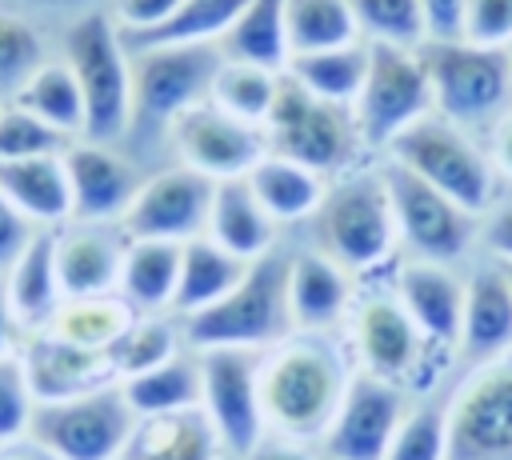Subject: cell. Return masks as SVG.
<instances>
[{"instance_id":"6da1fadb","label":"cell","mask_w":512,"mask_h":460,"mask_svg":"<svg viewBox=\"0 0 512 460\" xmlns=\"http://www.w3.org/2000/svg\"><path fill=\"white\" fill-rule=\"evenodd\" d=\"M348 364L328 332H292L260 352V408L276 436L324 440L348 392Z\"/></svg>"},{"instance_id":"44dd1931","label":"cell","mask_w":512,"mask_h":460,"mask_svg":"<svg viewBox=\"0 0 512 460\" xmlns=\"http://www.w3.org/2000/svg\"><path fill=\"white\" fill-rule=\"evenodd\" d=\"M20 356H24V372H28V384H32L36 404L72 400V396H84V392L120 384L116 364H112L108 352H96V348H80L72 340H60L48 328L44 332H32V340L20 348Z\"/></svg>"},{"instance_id":"4316f807","label":"cell","mask_w":512,"mask_h":460,"mask_svg":"<svg viewBox=\"0 0 512 460\" xmlns=\"http://www.w3.org/2000/svg\"><path fill=\"white\" fill-rule=\"evenodd\" d=\"M0 188L36 228H60L72 220V188H68L64 152L4 160L0 164Z\"/></svg>"},{"instance_id":"d6a6232c","label":"cell","mask_w":512,"mask_h":460,"mask_svg":"<svg viewBox=\"0 0 512 460\" xmlns=\"http://www.w3.org/2000/svg\"><path fill=\"white\" fill-rule=\"evenodd\" d=\"M296 84H304L312 96H324L332 104H356L364 76H368V44H340V48H320V52H300L284 68Z\"/></svg>"},{"instance_id":"8d00e7d4","label":"cell","mask_w":512,"mask_h":460,"mask_svg":"<svg viewBox=\"0 0 512 460\" xmlns=\"http://www.w3.org/2000/svg\"><path fill=\"white\" fill-rule=\"evenodd\" d=\"M284 24H288L292 56L360 40L348 0H284Z\"/></svg>"},{"instance_id":"74e56055","label":"cell","mask_w":512,"mask_h":460,"mask_svg":"<svg viewBox=\"0 0 512 460\" xmlns=\"http://www.w3.org/2000/svg\"><path fill=\"white\" fill-rule=\"evenodd\" d=\"M180 340H184L180 320L172 324L164 312H140V316L128 324V332L108 348V356H112V364H116V376L128 380V376H140V372H148V368L172 360L176 352H184Z\"/></svg>"},{"instance_id":"91938a15","label":"cell","mask_w":512,"mask_h":460,"mask_svg":"<svg viewBox=\"0 0 512 460\" xmlns=\"http://www.w3.org/2000/svg\"><path fill=\"white\" fill-rule=\"evenodd\" d=\"M324 460H328V456H324Z\"/></svg>"},{"instance_id":"d6986e66","label":"cell","mask_w":512,"mask_h":460,"mask_svg":"<svg viewBox=\"0 0 512 460\" xmlns=\"http://www.w3.org/2000/svg\"><path fill=\"white\" fill-rule=\"evenodd\" d=\"M124 252H128V236L120 224H96V220L60 224L56 228V272H60L64 300L120 292Z\"/></svg>"},{"instance_id":"7bdbcfd3","label":"cell","mask_w":512,"mask_h":460,"mask_svg":"<svg viewBox=\"0 0 512 460\" xmlns=\"http://www.w3.org/2000/svg\"><path fill=\"white\" fill-rule=\"evenodd\" d=\"M384 460H448V408L428 400L408 408Z\"/></svg>"},{"instance_id":"484cf974","label":"cell","mask_w":512,"mask_h":460,"mask_svg":"<svg viewBox=\"0 0 512 460\" xmlns=\"http://www.w3.org/2000/svg\"><path fill=\"white\" fill-rule=\"evenodd\" d=\"M224 440L204 408L140 416L120 460H220Z\"/></svg>"},{"instance_id":"ffe728a7","label":"cell","mask_w":512,"mask_h":460,"mask_svg":"<svg viewBox=\"0 0 512 460\" xmlns=\"http://www.w3.org/2000/svg\"><path fill=\"white\" fill-rule=\"evenodd\" d=\"M392 296L404 304L412 324L424 332L428 344L440 352H452L460 344V320H464V276H456L452 264L436 260H404L392 272Z\"/></svg>"},{"instance_id":"60d3db41","label":"cell","mask_w":512,"mask_h":460,"mask_svg":"<svg viewBox=\"0 0 512 460\" xmlns=\"http://www.w3.org/2000/svg\"><path fill=\"white\" fill-rule=\"evenodd\" d=\"M44 60H48V52H44L40 32L24 16L0 8V100H12L20 92V84Z\"/></svg>"},{"instance_id":"30bf717a","label":"cell","mask_w":512,"mask_h":460,"mask_svg":"<svg viewBox=\"0 0 512 460\" xmlns=\"http://www.w3.org/2000/svg\"><path fill=\"white\" fill-rule=\"evenodd\" d=\"M360 136L368 148L388 152V144L432 112V80L420 48L368 44V76L352 104Z\"/></svg>"},{"instance_id":"f546056e","label":"cell","mask_w":512,"mask_h":460,"mask_svg":"<svg viewBox=\"0 0 512 460\" xmlns=\"http://www.w3.org/2000/svg\"><path fill=\"white\" fill-rule=\"evenodd\" d=\"M248 184L256 192V200L264 204V212L276 220V224H296V220H312V212L320 208L324 200V188L328 180L296 160H284V156H264L252 172H248Z\"/></svg>"},{"instance_id":"e0dca14e","label":"cell","mask_w":512,"mask_h":460,"mask_svg":"<svg viewBox=\"0 0 512 460\" xmlns=\"http://www.w3.org/2000/svg\"><path fill=\"white\" fill-rule=\"evenodd\" d=\"M404 416H408L404 388L360 368L348 380V392L340 400L332 428L324 432V456L328 460H384Z\"/></svg>"},{"instance_id":"8992f818","label":"cell","mask_w":512,"mask_h":460,"mask_svg":"<svg viewBox=\"0 0 512 460\" xmlns=\"http://www.w3.org/2000/svg\"><path fill=\"white\" fill-rule=\"evenodd\" d=\"M388 160L408 168L412 176L428 180L468 212H484L496 196V164L488 156V144L476 140V132L452 124L440 112L420 116L412 128H404L388 144Z\"/></svg>"},{"instance_id":"db71d44e","label":"cell","mask_w":512,"mask_h":460,"mask_svg":"<svg viewBox=\"0 0 512 460\" xmlns=\"http://www.w3.org/2000/svg\"><path fill=\"white\" fill-rule=\"evenodd\" d=\"M16 336H20V324L8 308V296H4V284H0V356L16 352Z\"/></svg>"},{"instance_id":"f5cc1de1","label":"cell","mask_w":512,"mask_h":460,"mask_svg":"<svg viewBox=\"0 0 512 460\" xmlns=\"http://www.w3.org/2000/svg\"><path fill=\"white\" fill-rule=\"evenodd\" d=\"M0 460H60V456H52L44 444H36L32 436H20V440H8V444H0Z\"/></svg>"},{"instance_id":"1f68e13d","label":"cell","mask_w":512,"mask_h":460,"mask_svg":"<svg viewBox=\"0 0 512 460\" xmlns=\"http://www.w3.org/2000/svg\"><path fill=\"white\" fill-rule=\"evenodd\" d=\"M128 404L136 416H160V412H180V408H200L204 400V380H200V356L176 352L172 360L120 380Z\"/></svg>"},{"instance_id":"ac0fdd59","label":"cell","mask_w":512,"mask_h":460,"mask_svg":"<svg viewBox=\"0 0 512 460\" xmlns=\"http://www.w3.org/2000/svg\"><path fill=\"white\" fill-rule=\"evenodd\" d=\"M64 168H68V188H72V220L120 224L132 196L144 184L136 164L120 156L116 144H100L84 136L64 148Z\"/></svg>"},{"instance_id":"9f6ffc18","label":"cell","mask_w":512,"mask_h":460,"mask_svg":"<svg viewBox=\"0 0 512 460\" xmlns=\"http://www.w3.org/2000/svg\"><path fill=\"white\" fill-rule=\"evenodd\" d=\"M504 52H508V72H512V44H508V48H504Z\"/></svg>"},{"instance_id":"7dc6e473","label":"cell","mask_w":512,"mask_h":460,"mask_svg":"<svg viewBox=\"0 0 512 460\" xmlns=\"http://www.w3.org/2000/svg\"><path fill=\"white\" fill-rule=\"evenodd\" d=\"M176 8H180V0H112L108 4V12L116 20V28L124 32V40H136V36L160 28Z\"/></svg>"},{"instance_id":"c3c4849f","label":"cell","mask_w":512,"mask_h":460,"mask_svg":"<svg viewBox=\"0 0 512 460\" xmlns=\"http://www.w3.org/2000/svg\"><path fill=\"white\" fill-rule=\"evenodd\" d=\"M40 228L4 196V188H0V272L28 248V240L36 236Z\"/></svg>"},{"instance_id":"ee69618b","label":"cell","mask_w":512,"mask_h":460,"mask_svg":"<svg viewBox=\"0 0 512 460\" xmlns=\"http://www.w3.org/2000/svg\"><path fill=\"white\" fill-rule=\"evenodd\" d=\"M32 408H36V396L24 372V356L20 352L0 356V444L28 436Z\"/></svg>"},{"instance_id":"f1b7e54d","label":"cell","mask_w":512,"mask_h":460,"mask_svg":"<svg viewBox=\"0 0 512 460\" xmlns=\"http://www.w3.org/2000/svg\"><path fill=\"white\" fill-rule=\"evenodd\" d=\"M180 252L172 240H128L120 268V296L136 312H172L180 284Z\"/></svg>"},{"instance_id":"4fadbf2b","label":"cell","mask_w":512,"mask_h":460,"mask_svg":"<svg viewBox=\"0 0 512 460\" xmlns=\"http://www.w3.org/2000/svg\"><path fill=\"white\" fill-rule=\"evenodd\" d=\"M176 164L208 176V180H236L248 176L264 156H268V140L260 124L236 120L224 108H216L212 100L180 112L168 128H164Z\"/></svg>"},{"instance_id":"603a6c76","label":"cell","mask_w":512,"mask_h":460,"mask_svg":"<svg viewBox=\"0 0 512 460\" xmlns=\"http://www.w3.org/2000/svg\"><path fill=\"white\" fill-rule=\"evenodd\" d=\"M288 312L296 332H328L352 312V272L320 248L288 256Z\"/></svg>"},{"instance_id":"bcb514c9","label":"cell","mask_w":512,"mask_h":460,"mask_svg":"<svg viewBox=\"0 0 512 460\" xmlns=\"http://www.w3.org/2000/svg\"><path fill=\"white\" fill-rule=\"evenodd\" d=\"M476 244L488 260L512 264V192H496L492 204L476 216Z\"/></svg>"},{"instance_id":"f6af8a7d","label":"cell","mask_w":512,"mask_h":460,"mask_svg":"<svg viewBox=\"0 0 512 460\" xmlns=\"http://www.w3.org/2000/svg\"><path fill=\"white\" fill-rule=\"evenodd\" d=\"M460 40L484 48L512 44V0H468L460 20Z\"/></svg>"},{"instance_id":"816d5d0a","label":"cell","mask_w":512,"mask_h":460,"mask_svg":"<svg viewBox=\"0 0 512 460\" xmlns=\"http://www.w3.org/2000/svg\"><path fill=\"white\" fill-rule=\"evenodd\" d=\"M488 156H492L496 172L512 180V108L492 124V132H488Z\"/></svg>"},{"instance_id":"5b68a950","label":"cell","mask_w":512,"mask_h":460,"mask_svg":"<svg viewBox=\"0 0 512 460\" xmlns=\"http://www.w3.org/2000/svg\"><path fill=\"white\" fill-rule=\"evenodd\" d=\"M264 140L272 156L296 160L324 180H336L352 168H360V152L368 148L356 124V112L348 104H332L324 96H312L304 84H296L288 72L280 80L276 104L264 120Z\"/></svg>"},{"instance_id":"7402d4cb","label":"cell","mask_w":512,"mask_h":460,"mask_svg":"<svg viewBox=\"0 0 512 460\" xmlns=\"http://www.w3.org/2000/svg\"><path fill=\"white\" fill-rule=\"evenodd\" d=\"M456 352L472 368L512 352V284L496 260H484L464 276V320Z\"/></svg>"},{"instance_id":"2e32d148","label":"cell","mask_w":512,"mask_h":460,"mask_svg":"<svg viewBox=\"0 0 512 460\" xmlns=\"http://www.w3.org/2000/svg\"><path fill=\"white\" fill-rule=\"evenodd\" d=\"M212 188L216 180L172 164L160 168L152 176H144L140 192L132 196L120 228L128 240H172V244H188L196 236H204L208 228V204H212Z\"/></svg>"},{"instance_id":"b9f144b4","label":"cell","mask_w":512,"mask_h":460,"mask_svg":"<svg viewBox=\"0 0 512 460\" xmlns=\"http://www.w3.org/2000/svg\"><path fill=\"white\" fill-rule=\"evenodd\" d=\"M72 140L64 132H56L52 124H44L40 116H32L28 108H20L16 100L0 104V164L4 160H28V156H48V152H64Z\"/></svg>"},{"instance_id":"9a60e30c","label":"cell","mask_w":512,"mask_h":460,"mask_svg":"<svg viewBox=\"0 0 512 460\" xmlns=\"http://www.w3.org/2000/svg\"><path fill=\"white\" fill-rule=\"evenodd\" d=\"M352 348L360 356V368L372 376H384L400 388H424L428 356L440 352L424 340V332L412 324L404 304L392 292H372L352 308ZM448 356V352H440Z\"/></svg>"},{"instance_id":"7a4b0ae2","label":"cell","mask_w":512,"mask_h":460,"mask_svg":"<svg viewBox=\"0 0 512 460\" xmlns=\"http://www.w3.org/2000/svg\"><path fill=\"white\" fill-rule=\"evenodd\" d=\"M312 236L344 272H372L396 256L400 232L384 168H352L324 188L312 212Z\"/></svg>"},{"instance_id":"f907efd6","label":"cell","mask_w":512,"mask_h":460,"mask_svg":"<svg viewBox=\"0 0 512 460\" xmlns=\"http://www.w3.org/2000/svg\"><path fill=\"white\" fill-rule=\"evenodd\" d=\"M240 460H316L312 452H308V444L304 440H292V436H276V432H268L248 456H240Z\"/></svg>"},{"instance_id":"f35d334b","label":"cell","mask_w":512,"mask_h":460,"mask_svg":"<svg viewBox=\"0 0 512 460\" xmlns=\"http://www.w3.org/2000/svg\"><path fill=\"white\" fill-rule=\"evenodd\" d=\"M244 0H180V8L152 32L128 40L132 48L144 44H220L232 20L240 16Z\"/></svg>"},{"instance_id":"4dcf8cb0","label":"cell","mask_w":512,"mask_h":460,"mask_svg":"<svg viewBox=\"0 0 512 460\" xmlns=\"http://www.w3.org/2000/svg\"><path fill=\"white\" fill-rule=\"evenodd\" d=\"M220 52L228 60H248V64L284 72L292 60L284 0H244L240 16L232 20V28L220 40Z\"/></svg>"},{"instance_id":"11a10c76","label":"cell","mask_w":512,"mask_h":460,"mask_svg":"<svg viewBox=\"0 0 512 460\" xmlns=\"http://www.w3.org/2000/svg\"><path fill=\"white\" fill-rule=\"evenodd\" d=\"M504 268V276H508V284H512V264H500Z\"/></svg>"},{"instance_id":"5bb4252c","label":"cell","mask_w":512,"mask_h":460,"mask_svg":"<svg viewBox=\"0 0 512 460\" xmlns=\"http://www.w3.org/2000/svg\"><path fill=\"white\" fill-rule=\"evenodd\" d=\"M200 356L204 400L200 408L216 424L224 452L248 456L264 436V408H260V352L248 348H208Z\"/></svg>"},{"instance_id":"7c38bea8","label":"cell","mask_w":512,"mask_h":460,"mask_svg":"<svg viewBox=\"0 0 512 460\" xmlns=\"http://www.w3.org/2000/svg\"><path fill=\"white\" fill-rule=\"evenodd\" d=\"M448 460H512V352L472 368L452 396Z\"/></svg>"},{"instance_id":"ab89813d","label":"cell","mask_w":512,"mask_h":460,"mask_svg":"<svg viewBox=\"0 0 512 460\" xmlns=\"http://www.w3.org/2000/svg\"><path fill=\"white\" fill-rule=\"evenodd\" d=\"M348 8L364 44H392V48L428 44V20L420 0H348Z\"/></svg>"},{"instance_id":"e575fe53","label":"cell","mask_w":512,"mask_h":460,"mask_svg":"<svg viewBox=\"0 0 512 460\" xmlns=\"http://www.w3.org/2000/svg\"><path fill=\"white\" fill-rule=\"evenodd\" d=\"M140 312L120 296V292H108V296H80V300H64L60 312L52 316L48 332L60 336V340H72L80 348H96V352H108L124 332L128 324L136 320Z\"/></svg>"},{"instance_id":"836d02e7","label":"cell","mask_w":512,"mask_h":460,"mask_svg":"<svg viewBox=\"0 0 512 460\" xmlns=\"http://www.w3.org/2000/svg\"><path fill=\"white\" fill-rule=\"evenodd\" d=\"M20 108H28L32 116H40L44 124H52L56 132H64L68 140L84 136V96L80 84L72 76V68L64 60H44L12 96Z\"/></svg>"},{"instance_id":"680465c9","label":"cell","mask_w":512,"mask_h":460,"mask_svg":"<svg viewBox=\"0 0 512 460\" xmlns=\"http://www.w3.org/2000/svg\"><path fill=\"white\" fill-rule=\"evenodd\" d=\"M0 104H4V100H0Z\"/></svg>"},{"instance_id":"52a82bcc","label":"cell","mask_w":512,"mask_h":460,"mask_svg":"<svg viewBox=\"0 0 512 460\" xmlns=\"http://www.w3.org/2000/svg\"><path fill=\"white\" fill-rule=\"evenodd\" d=\"M432 80V112L452 124L480 132L512 108V72L504 48H484L468 40H428L420 48Z\"/></svg>"},{"instance_id":"cb8c5ba5","label":"cell","mask_w":512,"mask_h":460,"mask_svg":"<svg viewBox=\"0 0 512 460\" xmlns=\"http://www.w3.org/2000/svg\"><path fill=\"white\" fill-rule=\"evenodd\" d=\"M0 284L20 332H44L64 304L56 272V228H40L28 240V248L0 272Z\"/></svg>"},{"instance_id":"ba28073f","label":"cell","mask_w":512,"mask_h":460,"mask_svg":"<svg viewBox=\"0 0 512 460\" xmlns=\"http://www.w3.org/2000/svg\"><path fill=\"white\" fill-rule=\"evenodd\" d=\"M220 60H224L220 44L132 48V128L164 132L180 112L204 104Z\"/></svg>"},{"instance_id":"d4e9b609","label":"cell","mask_w":512,"mask_h":460,"mask_svg":"<svg viewBox=\"0 0 512 460\" xmlns=\"http://www.w3.org/2000/svg\"><path fill=\"white\" fill-rule=\"evenodd\" d=\"M276 228L280 224L264 212V204L256 200L248 176L216 180L212 204H208V228H204L208 240H216L232 256L256 264L268 252H276Z\"/></svg>"},{"instance_id":"83f0119b","label":"cell","mask_w":512,"mask_h":460,"mask_svg":"<svg viewBox=\"0 0 512 460\" xmlns=\"http://www.w3.org/2000/svg\"><path fill=\"white\" fill-rule=\"evenodd\" d=\"M248 260L232 256L228 248H220L208 236H196L184 244L180 252V284H176V300H172V316H196L204 308H212L216 300H224L244 276H248Z\"/></svg>"},{"instance_id":"8fae6325","label":"cell","mask_w":512,"mask_h":460,"mask_svg":"<svg viewBox=\"0 0 512 460\" xmlns=\"http://www.w3.org/2000/svg\"><path fill=\"white\" fill-rule=\"evenodd\" d=\"M384 180L392 192V212H396V232L400 244L412 260H436V264H456L472 244H476V212L432 188L428 180L412 176L400 164H384Z\"/></svg>"},{"instance_id":"681fc988","label":"cell","mask_w":512,"mask_h":460,"mask_svg":"<svg viewBox=\"0 0 512 460\" xmlns=\"http://www.w3.org/2000/svg\"><path fill=\"white\" fill-rule=\"evenodd\" d=\"M468 0H420L424 20H428V40H456L460 20H464Z\"/></svg>"},{"instance_id":"3957f363","label":"cell","mask_w":512,"mask_h":460,"mask_svg":"<svg viewBox=\"0 0 512 460\" xmlns=\"http://www.w3.org/2000/svg\"><path fill=\"white\" fill-rule=\"evenodd\" d=\"M60 60L84 96V140L116 144L132 132V48L112 12H84L68 24Z\"/></svg>"},{"instance_id":"6f0895ef","label":"cell","mask_w":512,"mask_h":460,"mask_svg":"<svg viewBox=\"0 0 512 460\" xmlns=\"http://www.w3.org/2000/svg\"><path fill=\"white\" fill-rule=\"evenodd\" d=\"M220 460H240V456H232V452H224V456H220Z\"/></svg>"},{"instance_id":"277c9868","label":"cell","mask_w":512,"mask_h":460,"mask_svg":"<svg viewBox=\"0 0 512 460\" xmlns=\"http://www.w3.org/2000/svg\"><path fill=\"white\" fill-rule=\"evenodd\" d=\"M184 344L192 352L208 348H248L264 352L292 336V312H288V256L268 252L248 268V276L212 308L180 320Z\"/></svg>"},{"instance_id":"d590c367","label":"cell","mask_w":512,"mask_h":460,"mask_svg":"<svg viewBox=\"0 0 512 460\" xmlns=\"http://www.w3.org/2000/svg\"><path fill=\"white\" fill-rule=\"evenodd\" d=\"M280 80H284V72H276V68H260V64H248V60H228L224 56L216 76H212L208 100L216 108H224L228 116L264 128V120L276 104Z\"/></svg>"},{"instance_id":"9c48e42d","label":"cell","mask_w":512,"mask_h":460,"mask_svg":"<svg viewBox=\"0 0 512 460\" xmlns=\"http://www.w3.org/2000/svg\"><path fill=\"white\" fill-rule=\"evenodd\" d=\"M136 420L140 416L132 412L124 388L108 384L72 400L36 404L28 436L60 460H120Z\"/></svg>"}]
</instances>
